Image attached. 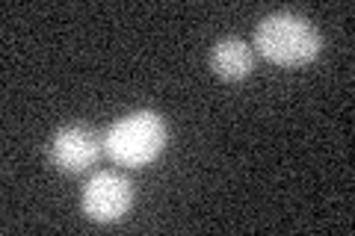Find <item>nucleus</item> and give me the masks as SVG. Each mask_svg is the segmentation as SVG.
<instances>
[{
    "mask_svg": "<svg viewBox=\"0 0 355 236\" xmlns=\"http://www.w3.org/2000/svg\"><path fill=\"white\" fill-rule=\"evenodd\" d=\"M80 207L86 219L98 224H113L125 219L133 207V183L119 172H98L83 186Z\"/></svg>",
    "mask_w": 355,
    "mask_h": 236,
    "instance_id": "7ed1b4c3",
    "label": "nucleus"
},
{
    "mask_svg": "<svg viewBox=\"0 0 355 236\" xmlns=\"http://www.w3.org/2000/svg\"><path fill=\"white\" fill-rule=\"evenodd\" d=\"M210 69L219 80H228V83H237V80H246L252 74V48L243 39H219L210 51Z\"/></svg>",
    "mask_w": 355,
    "mask_h": 236,
    "instance_id": "39448f33",
    "label": "nucleus"
},
{
    "mask_svg": "<svg viewBox=\"0 0 355 236\" xmlns=\"http://www.w3.org/2000/svg\"><path fill=\"white\" fill-rule=\"evenodd\" d=\"M166 121L151 109H137L119 118L104 136V151L116 165L142 168L154 163L166 148Z\"/></svg>",
    "mask_w": 355,
    "mask_h": 236,
    "instance_id": "f03ea898",
    "label": "nucleus"
},
{
    "mask_svg": "<svg viewBox=\"0 0 355 236\" xmlns=\"http://www.w3.org/2000/svg\"><path fill=\"white\" fill-rule=\"evenodd\" d=\"M104 151V139L89 125H65L51 139V160L60 172L83 174L98 163Z\"/></svg>",
    "mask_w": 355,
    "mask_h": 236,
    "instance_id": "20e7f679",
    "label": "nucleus"
},
{
    "mask_svg": "<svg viewBox=\"0 0 355 236\" xmlns=\"http://www.w3.org/2000/svg\"><path fill=\"white\" fill-rule=\"evenodd\" d=\"M254 48L266 62L282 69H302L323 51V36L296 12H272L254 27Z\"/></svg>",
    "mask_w": 355,
    "mask_h": 236,
    "instance_id": "f257e3e1",
    "label": "nucleus"
}]
</instances>
